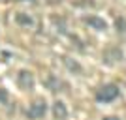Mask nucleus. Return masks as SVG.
Instances as JSON below:
<instances>
[{
  "instance_id": "f257e3e1",
  "label": "nucleus",
  "mask_w": 126,
  "mask_h": 120,
  "mask_svg": "<svg viewBox=\"0 0 126 120\" xmlns=\"http://www.w3.org/2000/svg\"><path fill=\"white\" fill-rule=\"evenodd\" d=\"M119 86L117 84H113V83H109V84H104L98 92H96V99L100 101V103H109V101H113V99H117L119 98Z\"/></svg>"
},
{
  "instance_id": "f03ea898",
  "label": "nucleus",
  "mask_w": 126,
  "mask_h": 120,
  "mask_svg": "<svg viewBox=\"0 0 126 120\" xmlns=\"http://www.w3.org/2000/svg\"><path fill=\"white\" fill-rule=\"evenodd\" d=\"M45 113H47V103L43 101V99H40V101H34V103L28 107V111H26V116L30 120H36V118H42V116H45Z\"/></svg>"
},
{
  "instance_id": "7ed1b4c3",
  "label": "nucleus",
  "mask_w": 126,
  "mask_h": 120,
  "mask_svg": "<svg viewBox=\"0 0 126 120\" xmlns=\"http://www.w3.org/2000/svg\"><path fill=\"white\" fill-rule=\"evenodd\" d=\"M17 84L25 90H30L34 86V77H32L30 71H26V69H21L19 75H17Z\"/></svg>"
},
{
  "instance_id": "20e7f679",
  "label": "nucleus",
  "mask_w": 126,
  "mask_h": 120,
  "mask_svg": "<svg viewBox=\"0 0 126 120\" xmlns=\"http://www.w3.org/2000/svg\"><path fill=\"white\" fill-rule=\"evenodd\" d=\"M85 23L89 26H92L94 30H105L107 28V23L104 21V19H100L98 15H89V17H85Z\"/></svg>"
},
{
  "instance_id": "39448f33",
  "label": "nucleus",
  "mask_w": 126,
  "mask_h": 120,
  "mask_svg": "<svg viewBox=\"0 0 126 120\" xmlns=\"http://www.w3.org/2000/svg\"><path fill=\"white\" fill-rule=\"evenodd\" d=\"M53 113H55V118L57 120H66L68 118V109H66V105H64L62 101H55Z\"/></svg>"
},
{
  "instance_id": "423d86ee",
  "label": "nucleus",
  "mask_w": 126,
  "mask_h": 120,
  "mask_svg": "<svg viewBox=\"0 0 126 120\" xmlns=\"http://www.w3.org/2000/svg\"><path fill=\"white\" fill-rule=\"evenodd\" d=\"M15 23L19 26H26V28H30V26H34V19H32L28 13H23V11H19V13H15Z\"/></svg>"
},
{
  "instance_id": "0eeeda50",
  "label": "nucleus",
  "mask_w": 126,
  "mask_h": 120,
  "mask_svg": "<svg viewBox=\"0 0 126 120\" xmlns=\"http://www.w3.org/2000/svg\"><path fill=\"white\" fill-rule=\"evenodd\" d=\"M115 26H117V30H119V32L126 34V19H124V17H119V19L115 21Z\"/></svg>"
},
{
  "instance_id": "6e6552de",
  "label": "nucleus",
  "mask_w": 126,
  "mask_h": 120,
  "mask_svg": "<svg viewBox=\"0 0 126 120\" xmlns=\"http://www.w3.org/2000/svg\"><path fill=\"white\" fill-rule=\"evenodd\" d=\"M47 86H49L51 90H58V86H60V81H57V79L51 75V77L47 79Z\"/></svg>"
},
{
  "instance_id": "1a4fd4ad",
  "label": "nucleus",
  "mask_w": 126,
  "mask_h": 120,
  "mask_svg": "<svg viewBox=\"0 0 126 120\" xmlns=\"http://www.w3.org/2000/svg\"><path fill=\"white\" fill-rule=\"evenodd\" d=\"M66 66H68L72 71H81V68H79V64L77 62H72L70 58H66Z\"/></svg>"
},
{
  "instance_id": "9d476101",
  "label": "nucleus",
  "mask_w": 126,
  "mask_h": 120,
  "mask_svg": "<svg viewBox=\"0 0 126 120\" xmlns=\"http://www.w3.org/2000/svg\"><path fill=\"white\" fill-rule=\"evenodd\" d=\"M8 101V92L4 88H0V103H6Z\"/></svg>"
},
{
  "instance_id": "9b49d317",
  "label": "nucleus",
  "mask_w": 126,
  "mask_h": 120,
  "mask_svg": "<svg viewBox=\"0 0 126 120\" xmlns=\"http://www.w3.org/2000/svg\"><path fill=\"white\" fill-rule=\"evenodd\" d=\"M104 120H121L119 116H104Z\"/></svg>"
}]
</instances>
